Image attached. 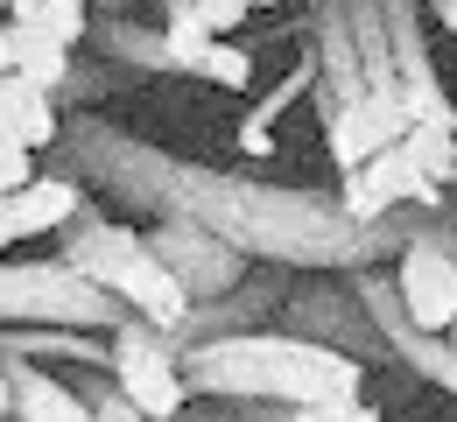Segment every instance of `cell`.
I'll list each match as a JSON object with an SVG mask.
<instances>
[{"mask_svg": "<svg viewBox=\"0 0 457 422\" xmlns=\"http://www.w3.org/2000/svg\"><path fill=\"white\" fill-rule=\"evenodd\" d=\"M106 366H113V387L148 422H176V416H183L190 380H183V360L170 352L162 331H148V324H120L113 345H106Z\"/></svg>", "mask_w": 457, "mask_h": 422, "instance_id": "obj_3", "label": "cell"}, {"mask_svg": "<svg viewBox=\"0 0 457 422\" xmlns=\"http://www.w3.org/2000/svg\"><path fill=\"white\" fill-rule=\"evenodd\" d=\"M246 7H275V0H246Z\"/></svg>", "mask_w": 457, "mask_h": 422, "instance_id": "obj_21", "label": "cell"}, {"mask_svg": "<svg viewBox=\"0 0 457 422\" xmlns=\"http://www.w3.org/2000/svg\"><path fill=\"white\" fill-rule=\"evenodd\" d=\"M197 78H212V85H226V92H246L253 57H246V50H232V43H212V50L197 57Z\"/></svg>", "mask_w": 457, "mask_h": 422, "instance_id": "obj_13", "label": "cell"}, {"mask_svg": "<svg viewBox=\"0 0 457 422\" xmlns=\"http://www.w3.org/2000/svg\"><path fill=\"white\" fill-rule=\"evenodd\" d=\"M401 106H408V127H457L451 92L429 70H401Z\"/></svg>", "mask_w": 457, "mask_h": 422, "instance_id": "obj_9", "label": "cell"}, {"mask_svg": "<svg viewBox=\"0 0 457 422\" xmlns=\"http://www.w3.org/2000/svg\"><path fill=\"white\" fill-rule=\"evenodd\" d=\"M401 317L429 338H451L457 331V253L436 240H408L401 246Z\"/></svg>", "mask_w": 457, "mask_h": 422, "instance_id": "obj_4", "label": "cell"}, {"mask_svg": "<svg viewBox=\"0 0 457 422\" xmlns=\"http://www.w3.org/2000/svg\"><path fill=\"white\" fill-rule=\"evenodd\" d=\"M219 36L204 29V14H197V0H176L170 7V63H183V70H197V57L212 50Z\"/></svg>", "mask_w": 457, "mask_h": 422, "instance_id": "obj_11", "label": "cell"}, {"mask_svg": "<svg viewBox=\"0 0 457 422\" xmlns=\"http://www.w3.org/2000/svg\"><path fill=\"white\" fill-rule=\"evenodd\" d=\"M92 422H148V416H141L120 387H106V394H92Z\"/></svg>", "mask_w": 457, "mask_h": 422, "instance_id": "obj_17", "label": "cell"}, {"mask_svg": "<svg viewBox=\"0 0 457 422\" xmlns=\"http://www.w3.org/2000/svg\"><path fill=\"white\" fill-rule=\"evenodd\" d=\"M288 422H380V409H366V401H324V409H288Z\"/></svg>", "mask_w": 457, "mask_h": 422, "instance_id": "obj_16", "label": "cell"}, {"mask_svg": "<svg viewBox=\"0 0 457 422\" xmlns=\"http://www.w3.org/2000/svg\"><path fill=\"white\" fill-rule=\"evenodd\" d=\"M0 422H14V401H7V373H0Z\"/></svg>", "mask_w": 457, "mask_h": 422, "instance_id": "obj_19", "label": "cell"}, {"mask_svg": "<svg viewBox=\"0 0 457 422\" xmlns=\"http://www.w3.org/2000/svg\"><path fill=\"white\" fill-rule=\"evenodd\" d=\"M436 14H444V29H457V0H436Z\"/></svg>", "mask_w": 457, "mask_h": 422, "instance_id": "obj_20", "label": "cell"}, {"mask_svg": "<svg viewBox=\"0 0 457 422\" xmlns=\"http://www.w3.org/2000/svg\"><path fill=\"white\" fill-rule=\"evenodd\" d=\"M63 268L78 275V282H92L99 296H120L148 331H162L176 338L183 324H190V289L176 282V268L155 253V240H141V233H127L113 219H71L63 226Z\"/></svg>", "mask_w": 457, "mask_h": 422, "instance_id": "obj_2", "label": "cell"}, {"mask_svg": "<svg viewBox=\"0 0 457 422\" xmlns=\"http://www.w3.org/2000/svg\"><path fill=\"white\" fill-rule=\"evenodd\" d=\"M29 183H36V155H29V148H14V141H0V204H7V197H21Z\"/></svg>", "mask_w": 457, "mask_h": 422, "instance_id": "obj_14", "label": "cell"}, {"mask_svg": "<svg viewBox=\"0 0 457 422\" xmlns=\"http://www.w3.org/2000/svg\"><path fill=\"white\" fill-rule=\"evenodd\" d=\"M14 70L36 85V92H50L57 99L63 78H71V50H57V43H43V36H21V57H14Z\"/></svg>", "mask_w": 457, "mask_h": 422, "instance_id": "obj_10", "label": "cell"}, {"mask_svg": "<svg viewBox=\"0 0 457 422\" xmlns=\"http://www.w3.org/2000/svg\"><path fill=\"white\" fill-rule=\"evenodd\" d=\"M190 394L226 401H282V409H324V401H366V366L345 345L295 338V331H226L183 352Z\"/></svg>", "mask_w": 457, "mask_h": 422, "instance_id": "obj_1", "label": "cell"}, {"mask_svg": "<svg viewBox=\"0 0 457 422\" xmlns=\"http://www.w3.org/2000/svg\"><path fill=\"white\" fill-rule=\"evenodd\" d=\"M0 373H7L14 422H92V401H78V394L63 387L57 373H36V366H21L14 352L0 360Z\"/></svg>", "mask_w": 457, "mask_h": 422, "instance_id": "obj_6", "label": "cell"}, {"mask_svg": "<svg viewBox=\"0 0 457 422\" xmlns=\"http://www.w3.org/2000/svg\"><path fill=\"white\" fill-rule=\"evenodd\" d=\"M401 155H408V170L429 183H457V127H408L401 134Z\"/></svg>", "mask_w": 457, "mask_h": 422, "instance_id": "obj_8", "label": "cell"}, {"mask_svg": "<svg viewBox=\"0 0 457 422\" xmlns=\"http://www.w3.org/2000/svg\"><path fill=\"white\" fill-rule=\"evenodd\" d=\"M0 141H14V148H29V155L57 141V106H50V92H36L21 70L0 78Z\"/></svg>", "mask_w": 457, "mask_h": 422, "instance_id": "obj_7", "label": "cell"}, {"mask_svg": "<svg viewBox=\"0 0 457 422\" xmlns=\"http://www.w3.org/2000/svg\"><path fill=\"white\" fill-rule=\"evenodd\" d=\"M0 14H7V0H0Z\"/></svg>", "mask_w": 457, "mask_h": 422, "instance_id": "obj_22", "label": "cell"}, {"mask_svg": "<svg viewBox=\"0 0 457 422\" xmlns=\"http://www.w3.org/2000/svg\"><path fill=\"white\" fill-rule=\"evenodd\" d=\"M197 14H204V29H212L219 43H232L239 21H246V0H197Z\"/></svg>", "mask_w": 457, "mask_h": 422, "instance_id": "obj_15", "label": "cell"}, {"mask_svg": "<svg viewBox=\"0 0 457 422\" xmlns=\"http://www.w3.org/2000/svg\"><path fill=\"white\" fill-rule=\"evenodd\" d=\"M401 197H436L429 183L408 170V155H401V141L395 148H380L373 162H359V170H345V219L352 226H373L380 211H395Z\"/></svg>", "mask_w": 457, "mask_h": 422, "instance_id": "obj_5", "label": "cell"}, {"mask_svg": "<svg viewBox=\"0 0 457 422\" xmlns=\"http://www.w3.org/2000/svg\"><path fill=\"white\" fill-rule=\"evenodd\" d=\"M85 0H43V14H36V29L29 36H43V43H57V50H78L85 43Z\"/></svg>", "mask_w": 457, "mask_h": 422, "instance_id": "obj_12", "label": "cell"}, {"mask_svg": "<svg viewBox=\"0 0 457 422\" xmlns=\"http://www.w3.org/2000/svg\"><path fill=\"white\" fill-rule=\"evenodd\" d=\"M14 57H21V36H14V29H7V21H0V78H7V70H14Z\"/></svg>", "mask_w": 457, "mask_h": 422, "instance_id": "obj_18", "label": "cell"}]
</instances>
